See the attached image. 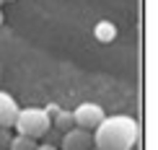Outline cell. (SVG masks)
I'll return each instance as SVG.
<instances>
[{"mask_svg":"<svg viewBox=\"0 0 158 150\" xmlns=\"http://www.w3.org/2000/svg\"><path fill=\"white\" fill-rule=\"evenodd\" d=\"M94 148L96 150H135L137 140H140V124L132 116H104V122L94 132Z\"/></svg>","mask_w":158,"mask_h":150,"instance_id":"obj_1","label":"cell"},{"mask_svg":"<svg viewBox=\"0 0 158 150\" xmlns=\"http://www.w3.org/2000/svg\"><path fill=\"white\" fill-rule=\"evenodd\" d=\"M13 127H16V132L21 137L36 140V137H44L52 129V119L44 109H18V116L13 122Z\"/></svg>","mask_w":158,"mask_h":150,"instance_id":"obj_2","label":"cell"},{"mask_svg":"<svg viewBox=\"0 0 158 150\" xmlns=\"http://www.w3.org/2000/svg\"><path fill=\"white\" fill-rule=\"evenodd\" d=\"M104 109L98 106V103H94V101H85V103H81V106L73 111V124L78 127V129H83V132H94V129L104 122Z\"/></svg>","mask_w":158,"mask_h":150,"instance_id":"obj_3","label":"cell"},{"mask_svg":"<svg viewBox=\"0 0 158 150\" xmlns=\"http://www.w3.org/2000/svg\"><path fill=\"white\" fill-rule=\"evenodd\" d=\"M60 148L62 150H91L94 148V137H91V132H83V129L73 127L68 132H62Z\"/></svg>","mask_w":158,"mask_h":150,"instance_id":"obj_4","label":"cell"},{"mask_svg":"<svg viewBox=\"0 0 158 150\" xmlns=\"http://www.w3.org/2000/svg\"><path fill=\"white\" fill-rule=\"evenodd\" d=\"M18 116V103L13 99L10 93H5V91H0V127L3 129H10L13 122H16Z\"/></svg>","mask_w":158,"mask_h":150,"instance_id":"obj_5","label":"cell"},{"mask_svg":"<svg viewBox=\"0 0 158 150\" xmlns=\"http://www.w3.org/2000/svg\"><path fill=\"white\" fill-rule=\"evenodd\" d=\"M55 119H52V129H60V132H68V129H73V111H62V109H57L55 114Z\"/></svg>","mask_w":158,"mask_h":150,"instance_id":"obj_6","label":"cell"},{"mask_svg":"<svg viewBox=\"0 0 158 150\" xmlns=\"http://www.w3.org/2000/svg\"><path fill=\"white\" fill-rule=\"evenodd\" d=\"M8 150H36V140L16 135V137H10V145H8Z\"/></svg>","mask_w":158,"mask_h":150,"instance_id":"obj_7","label":"cell"},{"mask_svg":"<svg viewBox=\"0 0 158 150\" xmlns=\"http://www.w3.org/2000/svg\"><path fill=\"white\" fill-rule=\"evenodd\" d=\"M96 34H98V39H111L114 36V26H109L106 21H101L98 29H96Z\"/></svg>","mask_w":158,"mask_h":150,"instance_id":"obj_8","label":"cell"},{"mask_svg":"<svg viewBox=\"0 0 158 150\" xmlns=\"http://www.w3.org/2000/svg\"><path fill=\"white\" fill-rule=\"evenodd\" d=\"M8 145H10V129L0 127V150H8Z\"/></svg>","mask_w":158,"mask_h":150,"instance_id":"obj_9","label":"cell"},{"mask_svg":"<svg viewBox=\"0 0 158 150\" xmlns=\"http://www.w3.org/2000/svg\"><path fill=\"white\" fill-rule=\"evenodd\" d=\"M36 150H57V145H52V142H44V145H36Z\"/></svg>","mask_w":158,"mask_h":150,"instance_id":"obj_10","label":"cell"},{"mask_svg":"<svg viewBox=\"0 0 158 150\" xmlns=\"http://www.w3.org/2000/svg\"><path fill=\"white\" fill-rule=\"evenodd\" d=\"M0 23H3V10H0Z\"/></svg>","mask_w":158,"mask_h":150,"instance_id":"obj_11","label":"cell"},{"mask_svg":"<svg viewBox=\"0 0 158 150\" xmlns=\"http://www.w3.org/2000/svg\"><path fill=\"white\" fill-rule=\"evenodd\" d=\"M91 150H96V148H91Z\"/></svg>","mask_w":158,"mask_h":150,"instance_id":"obj_12","label":"cell"},{"mask_svg":"<svg viewBox=\"0 0 158 150\" xmlns=\"http://www.w3.org/2000/svg\"><path fill=\"white\" fill-rule=\"evenodd\" d=\"M0 3H3V0H0Z\"/></svg>","mask_w":158,"mask_h":150,"instance_id":"obj_13","label":"cell"}]
</instances>
